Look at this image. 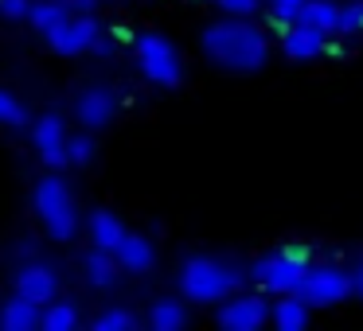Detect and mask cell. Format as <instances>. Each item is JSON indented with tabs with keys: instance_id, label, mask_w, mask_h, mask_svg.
I'll return each mask as SVG.
<instances>
[{
	"instance_id": "6da1fadb",
	"label": "cell",
	"mask_w": 363,
	"mask_h": 331,
	"mask_svg": "<svg viewBox=\"0 0 363 331\" xmlns=\"http://www.w3.org/2000/svg\"><path fill=\"white\" fill-rule=\"evenodd\" d=\"M203 55L211 59L215 66L223 71H235V74H250V71H262L269 59V40L258 24H250L246 16H227L219 24H211L203 35Z\"/></svg>"
},
{
	"instance_id": "7a4b0ae2",
	"label": "cell",
	"mask_w": 363,
	"mask_h": 331,
	"mask_svg": "<svg viewBox=\"0 0 363 331\" xmlns=\"http://www.w3.org/2000/svg\"><path fill=\"white\" fill-rule=\"evenodd\" d=\"M238 269L223 257H207V253H196L180 265V292L191 300V304H219L230 292H238Z\"/></svg>"
},
{
	"instance_id": "3957f363",
	"label": "cell",
	"mask_w": 363,
	"mask_h": 331,
	"mask_svg": "<svg viewBox=\"0 0 363 331\" xmlns=\"http://www.w3.org/2000/svg\"><path fill=\"white\" fill-rule=\"evenodd\" d=\"M32 207L40 214L43 230L55 242H71L79 230V207H74V191L67 187L63 175H43L32 187Z\"/></svg>"
},
{
	"instance_id": "277c9868",
	"label": "cell",
	"mask_w": 363,
	"mask_h": 331,
	"mask_svg": "<svg viewBox=\"0 0 363 331\" xmlns=\"http://www.w3.org/2000/svg\"><path fill=\"white\" fill-rule=\"evenodd\" d=\"M305 273H308L305 250H281V253H269V257H258L250 265L254 284L266 289V292H277V296L297 292L301 281H305Z\"/></svg>"
},
{
	"instance_id": "5b68a950",
	"label": "cell",
	"mask_w": 363,
	"mask_h": 331,
	"mask_svg": "<svg viewBox=\"0 0 363 331\" xmlns=\"http://www.w3.org/2000/svg\"><path fill=\"white\" fill-rule=\"evenodd\" d=\"M137 66H141V74L152 86H164V90H176L184 79L180 51H176L164 35H152V32L137 40Z\"/></svg>"
},
{
	"instance_id": "8992f818",
	"label": "cell",
	"mask_w": 363,
	"mask_h": 331,
	"mask_svg": "<svg viewBox=\"0 0 363 331\" xmlns=\"http://www.w3.org/2000/svg\"><path fill=\"white\" fill-rule=\"evenodd\" d=\"M297 296L305 300L308 308H332V304H344L352 296V273L340 265H316L305 273Z\"/></svg>"
},
{
	"instance_id": "52a82bcc",
	"label": "cell",
	"mask_w": 363,
	"mask_h": 331,
	"mask_svg": "<svg viewBox=\"0 0 363 331\" xmlns=\"http://www.w3.org/2000/svg\"><path fill=\"white\" fill-rule=\"evenodd\" d=\"M98 35H102V20L86 16V12H82V16H74V12H71L63 24L48 32V43H51V51H55V55L71 59V55H82V51L94 47Z\"/></svg>"
},
{
	"instance_id": "ba28073f",
	"label": "cell",
	"mask_w": 363,
	"mask_h": 331,
	"mask_svg": "<svg viewBox=\"0 0 363 331\" xmlns=\"http://www.w3.org/2000/svg\"><path fill=\"white\" fill-rule=\"evenodd\" d=\"M266 320H269L266 296H238V292L219 300V312H215V323L227 331H258L266 327Z\"/></svg>"
},
{
	"instance_id": "9c48e42d",
	"label": "cell",
	"mask_w": 363,
	"mask_h": 331,
	"mask_svg": "<svg viewBox=\"0 0 363 331\" xmlns=\"http://www.w3.org/2000/svg\"><path fill=\"white\" fill-rule=\"evenodd\" d=\"M32 149L48 168H63L67 164V125L59 113H43L32 125Z\"/></svg>"
},
{
	"instance_id": "30bf717a",
	"label": "cell",
	"mask_w": 363,
	"mask_h": 331,
	"mask_svg": "<svg viewBox=\"0 0 363 331\" xmlns=\"http://www.w3.org/2000/svg\"><path fill=\"white\" fill-rule=\"evenodd\" d=\"M16 292L24 300H32V304H43L48 308L51 300H55V292H59V277H55V269L48 265V261H24L20 265V273H16Z\"/></svg>"
},
{
	"instance_id": "8fae6325",
	"label": "cell",
	"mask_w": 363,
	"mask_h": 331,
	"mask_svg": "<svg viewBox=\"0 0 363 331\" xmlns=\"http://www.w3.org/2000/svg\"><path fill=\"white\" fill-rule=\"evenodd\" d=\"M74 117L82 121V129H106L113 117H118V98L102 86H90L79 94L74 102Z\"/></svg>"
},
{
	"instance_id": "7c38bea8",
	"label": "cell",
	"mask_w": 363,
	"mask_h": 331,
	"mask_svg": "<svg viewBox=\"0 0 363 331\" xmlns=\"http://www.w3.org/2000/svg\"><path fill=\"white\" fill-rule=\"evenodd\" d=\"M281 47H285V55H289V59L305 63V59H316L324 47H328V35H324L320 28H313V24L293 20V24L285 28V35H281Z\"/></svg>"
},
{
	"instance_id": "4fadbf2b",
	"label": "cell",
	"mask_w": 363,
	"mask_h": 331,
	"mask_svg": "<svg viewBox=\"0 0 363 331\" xmlns=\"http://www.w3.org/2000/svg\"><path fill=\"white\" fill-rule=\"evenodd\" d=\"M113 257H118L121 273H149L152 265H157V250H152V242L145 234H133V230H125V238L118 242V250H113Z\"/></svg>"
},
{
	"instance_id": "5bb4252c",
	"label": "cell",
	"mask_w": 363,
	"mask_h": 331,
	"mask_svg": "<svg viewBox=\"0 0 363 331\" xmlns=\"http://www.w3.org/2000/svg\"><path fill=\"white\" fill-rule=\"evenodd\" d=\"M40 308L43 304H32V300H24L16 292V296L4 300V308H0V327L4 331H35V327H43Z\"/></svg>"
},
{
	"instance_id": "9a60e30c",
	"label": "cell",
	"mask_w": 363,
	"mask_h": 331,
	"mask_svg": "<svg viewBox=\"0 0 363 331\" xmlns=\"http://www.w3.org/2000/svg\"><path fill=\"white\" fill-rule=\"evenodd\" d=\"M82 273H86V284L90 289H110V284H118V257H113V250H90L86 257H82Z\"/></svg>"
},
{
	"instance_id": "2e32d148",
	"label": "cell",
	"mask_w": 363,
	"mask_h": 331,
	"mask_svg": "<svg viewBox=\"0 0 363 331\" xmlns=\"http://www.w3.org/2000/svg\"><path fill=\"white\" fill-rule=\"evenodd\" d=\"M269 323L281 331H301L308 323V304L297 296V292H285L277 304H269Z\"/></svg>"
},
{
	"instance_id": "e0dca14e",
	"label": "cell",
	"mask_w": 363,
	"mask_h": 331,
	"mask_svg": "<svg viewBox=\"0 0 363 331\" xmlns=\"http://www.w3.org/2000/svg\"><path fill=\"white\" fill-rule=\"evenodd\" d=\"M125 238V222L113 211H94L90 214V242L98 250H118V242Z\"/></svg>"
},
{
	"instance_id": "ac0fdd59",
	"label": "cell",
	"mask_w": 363,
	"mask_h": 331,
	"mask_svg": "<svg viewBox=\"0 0 363 331\" xmlns=\"http://www.w3.org/2000/svg\"><path fill=\"white\" fill-rule=\"evenodd\" d=\"M71 12H74L71 0H35L32 12H28V20H32V28L40 35H48L51 28H59L67 16H71Z\"/></svg>"
},
{
	"instance_id": "d6986e66",
	"label": "cell",
	"mask_w": 363,
	"mask_h": 331,
	"mask_svg": "<svg viewBox=\"0 0 363 331\" xmlns=\"http://www.w3.org/2000/svg\"><path fill=\"white\" fill-rule=\"evenodd\" d=\"M297 20L301 24L320 28L324 35H332V32H340V4H332V0H305L301 12H297Z\"/></svg>"
},
{
	"instance_id": "ffe728a7",
	"label": "cell",
	"mask_w": 363,
	"mask_h": 331,
	"mask_svg": "<svg viewBox=\"0 0 363 331\" xmlns=\"http://www.w3.org/2000/svg\"><path fill=\"white\" fill-rule=\"evenodd\" d=\"M149 327L152 331H180V327H188V308H184L180 300H172V296L157 300V304L149 308Z\"/></svg>"
},
{
	"instance_id": "44dd1931",
	"label": "cell",
	"mask_w": 363,
	"mask_h": 331,
	"mask_svg": "<svg viewBox=\"0 0 363 331\" xmlns=\"http://www.w3.org/2000/svg\"><path fill=\"white\" fill-rule=\"evenodd\" d=\"M79 327V308L71 300H51L43 312V331H71Z\"/></svg>"
},
{
	"instance_id": "7402d4cb",
	"label": "cell",
	"mask_w": 363,
	"mask_h": 331,
	"mask_svg": "<svg viewBox=\"0 0 363 331\" xmlns=\"http://www.w3.org/2000/svg\"><path fill=\"white\" fill-rule=\"evenodd\" d=\"M0 125H4V129H24L28 125L24 102H20L12 90H4V86H0Z\"/></svg>"
},
{
	"instance_id": "603a6c76",
	"label": "cell",
	"mask_w": 363,
	"mask_h": 331,
	"mask_svg": "<svg viewBox=\"0 0 363 331\" xmlns=\"http://www.w3.org/2000/svg\"><path fill=\"white\" fill-rule=\"evenodd\" d=\"M94 152H98V144H94V137H90V133L67 137V164H74V168H86L90 160H94Z\"/></svg>"
},
{
	"instance_id": "cb8c5ba5",
	"label": "cell",
	"mask_w": 363,
	"mask_h": 331,
	"mask_svg": "<svg viewBox=\"0 0 363 331\" xmlns=\"http://www.w3.org/2000/svg\"><path fill=\"white\" fill-rule=\"evenodd\" d=\"M94 327L98 331H133V327H141V320L133 312H125V308H110V312H102L94 320Z\"/></svg>"
},
{
	"instance_id": "d4e9b609",
	"label": "cell",
	"mask_w": 363,
	"mask_h": 331,
	"mask_svg": "<svg viewBox=\"0 0 363 331\" xmlns=\"http://www.w3.org/2000/svg\"><path fill=\"white\" fill-rule=\"evenodd\" d=\"M340 35H363V0L340 8Z\"/></svg>"
},
{
	"instance_id": "484cf974",
	"label": "cell",
	"mask_w": 363,
	"mask_h": 331,
	"mask_svg": "<svg viewBox=\"0 0 363 331\" xmlns=\"http://www.w3.org/2000/svg\"><path fill=\"white\" fill-rule=\"evenodd\" d=\"M269 4H274L277 24H285V28H289L293 20H297V12H301V4H305V0H269Z\"/></svg>"
},
{
	"instance_id": "4316f807",
	"label": "cell",
	"mask_w": 363,
	"mask_h": 331,
	"mask_svg": "<svg viewBox=\"0 0 363 331\" xmlns=\"http://www.w3.org/2000/svg\"><path fill=\"white\" fill-rule=\"evenodd\" d=\"M258 4L262 0H219V8L227 12V16H254Z\"/></svg>"
},
{
	"instance_id": "83f0119b",
	"label": "cell",
	"mask_w": 363,
	"mask_h": 331,
	"mask_svg": "<svg viewBox=\"0 0 363 331\" xmlns=\"http://www.w3.org/2000/svg\"><path fill=\"white\" fill-rule=\"evenodd\" d=\"M32 0H0V16L4 20H28Z\"/></svg>"
},
{
	"instance_id": "f1b7e54d",
	"label": "cell",
	"mask_w": 363,
	"mask_h": 331,
	"mask_svg": "<svg viewBox=\"0 0 363 331\" xmlns=\"http://www.w3.org/2000/svg\"><path fill=\"white\" fill-rule=\"evenodd\" d=\"M352 296H359V300H363V261L352 269Z\"/></svg>"
}]
</instances>
